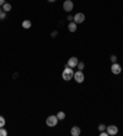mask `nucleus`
I'll return each mask as SVG.
<instances>
[{
	"instance_id": "5701e85b",
	"label": "nucleus",
	"mask_w": 123,
	"mask_h": 136,
	"mask_svg": "<svg viewBox=\"0 0 123 136\" xmlns=\"http://www.w3.org/2000/svg\"><path fill=\"white\" fill-rule=\"evenodd\" d=\"M73 18H74V17H73V16H70V15L68 16V20H69V21H73Z\"/></svg>"
},
{
	"instance_id": "9b49d317",
	"label": "nucleus",
	"mask_w": 123,
	"mask_h": 136,
	"mask_svg": "<svg viewBox=\"0 0 123 136\" xmlns=\"http://www.w3.org/2000/svg\"><path fill=\"white\" fill-rule=\"evenodd\" d=\"M31 26H32V23H31V21H30V20H25V21H22V27L25 29H28Z\"/></svg>"
},
{
	"instance_id": "2eb2a0df",
	"label": "nucleus",
	"mask_w": 123,
	"mask_h": 136,
	"mask_svg": "<svg viewBox=\"0 0 123 136\" xmlns=\"http://www.w3.org/2000/svg\"><path fill=\"white\" fill-rule=\"evenodd\" d=\"M7 135V131L4 128H0V136H6Z\"/></svg>"
},
{
	"instance_id": "412c9836",
	"label": "nucleus",
	"mask_w": 123,
	"mask_h": 136,
	"mask_svg": "<svg viewBox=\"0 0 123 136\" xmlns=\"http://www.w3.org/2000/svg\"><path fill=\"white\" fill-rule=\"evenodd\" d=\"M57 34H58V32H57V31H54V32H52V33H50V36L54 38V37H57Z\"/></svg>"
},
{
	"instance_id": "1a4fd4ad",
	"label": "nucleus",
	"mask_w": 123,
	"mask_h": 136,
	"mask_svg": "<svg viewBox=\"0 0 123 136\" xmlns=\"http://www.w3.org/2000/svg\"><path fill=\"white\" fill-rule=\"evenodd\" d=\"M70 134L73 136H79L81 134V131H80V128L79 126H73L72 128V130H70Z\"/></svg>"
},
{
	"instance_id": "b1692460",
	"label": "nucleus",
	"mask_w": 123,
	"mask_h": 136,
	"mask_svg": "<svg viewBox=\"0 0 123 136\" xmlns=\"http://www.w3.org/2000/svg\"><path fill=\"white\" fill-rule=\"evenodd\" d=\"M48 1H50V3H54V1H56V0H48Z\"/></svg>"
},
{
	"instance_id": "9d476101",
	"label": "nucleus",
	"mask_w": 123,
	"mask_h": 136,
	"mask_svg": "<svg viewBox=\"0 0 123 136\" xmlns=\"http://www.w3.org/2000/svg\"><path fill=\"white\" fill-rule=\"evenodd\" d=\"M68 29H69L70 32H75V31H76V23L74 22V21H70V23L68 25Z\"/></svg>"
},
{
	"instance_id": "423d86ee",
	"label": "nucleus",
	"mask_w": 123,
	"mask_h": 136,
	"mask_svg": "<svg viewBox=\"0 0 123 136\" xmlns=\"http://www.w3.org/2000/svg\"><path fill=\"white\" fill-rule=\"evenodd\" d=\"M73 21L75 23H83L85 21V15H84V14H81V12H78V14L74 16Z\"/></svg>"
},
{
	"instance_id": "0eeeda50",
	"label": "nucleus",
	"mask_w": 123,
	"mask_h": 136,
	"mask_svg": "<svg viewBox=\"0 0 123 136\" xmlns=\"http://www.w3.org/2000/svg\"><path fill=\"white\" fill-rule=\"evenodd\" d=\"M106 131L108 132V135H117L118 132V128L116 125H110L106 128Z\"/></svg>"
},
{
	"instance_id": "ddd939ff",
	"label": "nucleus",
	"mask_w": 123,
	"mask_h": 136,
	"mask_svg": "<svg viewBox=\"0 0 123 136\" xmlns=\"http://www.w3.org/2000/svg\"><path fill=\"white\" fill-rule=\"evenodd\" d=\"M57 118H58V120H64L65 119V113L64 112H59L57 114Z\"/></svg>"
},
{
	"instance_id": "4468645a",
	"label": "nucleus",
	"mask_w": 123,
	"mask_h": 136,
	"mask_svg": "<svg viewBox=\"0 0 123 136\" xmlns=\"http://www.w3.org/2000/svg\"><path fill=\"white\" fill-rule=\"evenodd\" d=\"M5 126V118L0 115V128H4Z\"/></svg>"
},
{
	"instance_id": "20e7f679",
	"label": "nucleus",
	"mask_w": 123,
	"mask_h": 136,
	"mask_svg": "<svg viewBox=\"0 0 123 136\" xmlns=\"http://www.w3.org/2000/svg\"><path fill=\"white\" fill-rule=\"evenodd\" d=\"M73 7H74V3L72 1V0H65V1H64L63 9H64L67 12H70L72 10H73Z\"/></svg>"
},
{
	"instance_id": "a211bd4d",
	"label": "nucleus",
	"mask_w": 123,
	"mask_h": 136,
	"mask_svg": "<svg viewBox=\"0 0 123 136\" xmlns=\"http://www.w3.org/2000/svg\"><path fill=\"white\" fill-rule=\"evenodd\" d=\"M5 17H6V12L5 11L0 12V20H5Z\"/></svg>"
},
{
	"instance_id": "39448f33",
	"label": "nucleus",
	"mask_w": 123,
	"mask_h": 136,
	"mask_svg": "<svg viewBox=\"0 0 123 136\" xmlns=\"http://www.w3.org/2000/svg\"><path fill=\"white\" fill-rule=\"evenodd\" d=\"M111 71H112V74L118 75V74H121L122 68H121V65H119V64H117V62H113V64H112V66H111Z\"/></svg>"
},
{
	"instance_id": "aec40b11",
	"label": "nucleus",
	"mask_w": 123,
	"mask_h": 136,
	"mask_svg": "<svg viewBox=\"0 0 123 136\" xmlns=\"http://www.w3.org/2000/svg\"><path fill=\"white\" fill-rule=\"evenodd\" d=\"M100 135L101 136H108V132H107V131H100Z\"/></svg>"
},
{
	"instance_id": "f03ea898",
	"label": "nucleus",
	"mask_w": 123,
	"mask_h": 136,
	"mask_svg": "<svg viewBox=\"0 0 123 136\" xmlns=\"http://www.w3.org/2000/svg\"><path fill=\"white\" fill-rule=\"evenodd\" d=\"M46 124L48 125L49 128H53V126H56L58 124V118H57V115H49L47 120H46Z\"/></svg>"
},
{
	"instance_id": "7ed1b4c3",
	"label": "nucleus",
	"mask_w": 123,
	"mask_h": 136,
	"mask_svg": "<svg viewBox=\"0 0 123 136\" xmlns=\"http://www.w3.org/2000/svg\"><path fill=\"white\" fill-rule=\"evenodd\" d=\"M78 83H83L84 82V80H85V76L84 74H83V71L81 70H79V71H76V72H74V77H73Z\"/></svg>"
},
{
	"instance_id": "dca6fc26",
	"label": "nucleus",
	"mask_w": 123,
	"mask_h": 136,
	"mask_svg": "<svg viewBox=\"0 0 123 136\" xmlns=\"http://www.w3.org/2000/svg\"><path fill=\"white\" fill-rule=\"evenodd\" d=\"M106 128H107V126H106V125H103V124L99 125V130H100V131H105V130H106Z\"/></svg>"
},
{
	"instance_id": "393cba45",
	"label": "nucleus",
	"mask_w": 123,
	"mask_h": 136,
	"mask_svg": "<svg viewBox=\"0 0 123 136\" xmlns=\"http://www.w3.org/2000/svg\"><path fill=\"white\" fill-rule=\"evenodd\" d=\"M1 11H3V9H1V7H0V12H1Z\"/></svg>"
},
{
	"instance_id": "f3484780",
	"label": "nucleus",
	"mask_w": 123,
	"mask_h": 136,
	"mask_svg": "<svg viewBox=\"0 0 123 136\" xmlns=\"http://www.w3.org/2000/svg\"><path fill=\"white\" fill-rule=\"evenodd\" d=\"M76 66H78V69L79 70H81V71H83V69H84V62H78V65H76Z\"/></svg>"
},
{
	"instance_id": "6ab92c4d",
	"label": "nucleus",
	"mask_w": 123,
	"mask_h": 136,
	"mask_svg": "<svg viewBox=\"0 0 123 136\" xmlns=\"http://www.w3.org/2000/svg\"><path fill=\"white\" fill-rule=\"evenodd\" d=\"M111 61L112 62H117V57H116V55H111Z\"/></svg>"
},
{
	"instance_id": "f8f14e48",
	"label": "nucleus",
	"mask_w": 123,
	"mask_h": 136,
	"mask_svg": "<svg viewBox=\"0 0 123 136\" xmlns=\"http://www.w3.org/2000/svg\"><path fill=\"white\" fill-rule=\"evenodd\" d=\"M10 10H11V4H9V3H5V4L3 5V11L9 12Z\"/></svg>"
},
{
	"instance_id": "f257e3e1",
	"label": "nucleus",
	"mask_w": 123,
	"mask_h": 136,
	"mask_svg": "<svg viewBox=\"0 0 123 136\" xmlns=\"http://www.w3.org/2000/svg\"><path fill=\"white\" fill-rule=\"evenodd\" d=\"M63 80H65V81H70V80L74 77V71H73V68H69L67 65V68L64 69V71H63Z\"/></svg>"
},
{
	"instance_id": "4be33fe9",
	"label": "nucleus",
	"mask_w": 123,
	"mask_h": 136,
	"mask_svg": "<svg viewBox=\"0 0 123 136\" xmlns=\"http://www.w3.org/2000/svg\"><path fill=\"white\" fill-rule=\"evenodd\" d=\"M5 4V0H0V6H3Z\"/></svg>"
},
{
	"instance_id": "6e6552de",
	"label": "nucleus",
	"mask_w": 123,
	"mask_h": 136,
	"mask_svg": "<svg viewBox=\"0 0 123 136\" xmlns=\"http://www.w3.org/2000/svg\"><path fill=\"white\" fill-rule=\"evenodd\" d=\"M78 62H79V60H78V58L76 57H72L69 60H68V66L69 68H75L76 65H78Z\"/></svg>"
}]
</instances>
